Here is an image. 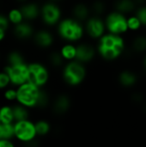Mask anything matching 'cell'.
I'll use <instances>...</instances> for the list:
<instances>
[{
  "instance_id": "cell-1",
  "label": "cell",
  "mask_w": 146,
  "mask_h": 147,
  "mask_svg": "<svg viewBox=\"0 0 146 147\" xmlns=\"http://www.w3.org/2000/svg\"><path fill=\"white\" fill-rule=\"evenodd\" d=\"M125 40L120 34L108 33L99 39L98 53L106 60H114L124 52Z\"/></svg>"
},
{
  "instance_id": "cell-2",
  "label": "cell",
  "mask_w": 146,
  "mask_h": 147,
  "mask_svg": "<svg viewBox=\"0 0 146 147\" xmlns=\"http://www.w3.org/2000/svg\"><path fill=\"white\" fill-rule=\"evenodd\" d=\"M58 31L64 40L74 42L83 38L84 28L76 18H65L59 22Z\"/></svg>"
},
{
  "instance_id": "cell-3",
  "label": "cell",
  "mask_w": 146,
  "mask_h": 147,
  "mask_svg": "<svg viewBox=\"0 0 146 147\" xmlns=\"http://www.w3.org/2000/svg\"><path fill=\"white\" fill-rule=\"evenodd\" d=\"M86 77V69L82 62L74 59L70 61L64 68L63 78L66 84L77 86L83 83Z\"/></svg>"
},
{
  "instance_id": "cell-4",
  "label": "cell",
  "mask_w": 146,
  "mask_h": 147,
  "mask_svg": "<svg viewBox=\"0 0 146 147\" xmlns=\"http://www.w3.org/2000/svg\"><path fill=\"white\" fill-rule=\"evenodd\" d=\"M40 90H41L40 89V87L34 85L28 82H26L19 86L17 90L16 100L25 107H37Z\"/></svg>"
},
{
  "instance_id": "cell-5",
  "label": "cell",
  "mask_w": 146,
  "mask_h": 147,
  "mask_svg": "<svg viewBox=\"0 0 146 147\" xmlns=\"http://www.w3.org/2000/svg\"><path fill=\"white\" fill-rule=\"evenodd\" d=\"M106 29L108 33L115 34H122L128 31L127 18L125 15L119 11H114L108 15L105 20Z\"/></svg>"
},
{
  "instance_id": "cell-6",
  "label": "cell",
  "mask_w": 146,
  "mask_h": 147,
  "mask_svg": "<svg viewBox=\"0 0 146 147\" xmlns=\"http://www.w3.org/2000/svg\"><path fill=\"white\" fill-rule=\"evenodd\" d=\"M49 79V73L47 69L40 63H32L28 65V82L41 87L47 83Z\"/></svg>"
},
{
  "instance_id": "cell-7",
  "label": "cell",
  "mask_w": 146,
  "mask_h": 147,
  "mask_svg": "<svg viewBox=\"0 0 146 147\" xmlns=\"http://www.w3.org/2000/svg\"><path fill=\"white\" fill-rule=\"evenodd\" d=\"M15 136L23 142H31L37 135L35 125L28 120L16 121L15 124Z\"/></svg>"
},
{
  "instance_id": "cell-8",
  "label": "cell",
  "mask_w": 146,
  "mask_h": 147,
  "mask_svg": "<svg viewBox=\"0 0 146 147\" xmlns=\"http://www.w3.org/2000/svg\"><path fill=\"white\" fill-rule=\"evenodd\" d=\"M5 72L9 75L10 82L15 85H22L28 82V65L25 63L11 65H9L5 67Z\"/></svg>"
},
{
  "instance_id": "cell-9",
  "label": "cell",
  "mask_w": 146,
  "mask_h": 147,
  "mask_svg": "<svg viewBox=\"0 0 146 147\" xmlns=\"http://www.w3.org/2000/svg\"><path fill=\"white\" fill-rule=\"evenodd\" d=\"M41 16L44 22L49 26L57 24L61 18V10L56 3H47L41 9Z\"/></svg>"
},
{
  "instance_id": "cell-10",
  "label": "cell",
  "mask_w": 146,
  "mask_h": 147,
  "mask_svg": "<svg viewBox=\"0 0 146 147\" xmlns=\"http://www.w3.org/2000/svg\"><path fill=\"white\" fill-rule=\"evenodd\" d=\"M85 30L91 38L100 39L102 35H104L106 30L105 22L98 16L90 17L86 22Z\"/></svg>"
},
{
  "instance_id": "cell-11",
  "label": "cell",
  "mask_w": 146,
  "mask_h": 147,
  "mask_svg": "<svg viewBox=\"0 0 146 147\" xmlns=\"http://www.w3.org/2000/svg\"><path fill=\"white\" fill-rule=\"evenodd\" d=\"M96 55V50L95 48L89 45V44H80L77 46V56L76 59L82 62V63H87L91 61Z\"/></svg>"
},
{
  "instance_id": "cell-12",
  "label": "cell",
  "mask_w": 146,
  "mask_h": 147,
  "mask_svg": "<svg viewBox=\"0 0 146 147\" xmlns=\"http://www.w3.org/2000/svg\"><path fill=\"white\" fill-rule=\"evenodd\" d=\"M71 107L70 97L66 95H60L57 97L53 104V110L57 115H63L66 113Z\"/></svg>"
},
{
  "instance_id": "cell-13",
  "label": "cell",
  "mask_w": 146,
  "mask_h": 147,
  "mask_svg": "<svg viewBox=\"0 0 146 147\" xmlns=\"http://www.w3.org/2000/svg\"><path fill=\"white\" fill-rule=\"evenodd\" d=\"M34 40L38 46L40 47H49L53 42V37L52 34L46 30H40L36 33L34 36Z\"/></svg>"
},
{
  "instance_id": "cell-14",
  "label": "cell",
  "mask_w": 146,
  "mask_h": 147,
  "mask_svg": "<svg viewBox=\"0 0 146 147\" xmlns=\"http://www.w3.org/2000/svg\"><path fill=\"white\" fill-rule=\"evenodd\" d=\"M34 29L31 25L25 22H20L15 25V34L19 39H28L33 34Z\"/></svg>"
},
{
  "instance_id": "cell-15",
  "label": "cell",
  "mask_w": 146,
  "mask_h": 147,
  "mask_svg": "<svg viewBox=\"0 0 146 147\" xmlns=\"http://www.w3.org/2000/svg\"><path fill=\"white\" fill-rule=\"evenodd\" d=\"M137 76L131 71H123L119 76V81L126 88L133 87L137 83Z\"/></svg>"
},
{
  "instance_id": "cell-16",
  "label": "cell",
  "mask_w": 146,
  "mask_h": 147,
  "mask_svg": "<svg viewBox=\"0 0 146 147\" xmlns=\"http://www.w3.org/2000/svg\"><path fill=\"white\" fill-rule=\"evenodd\" d=\"M23 17L28 20H34L37 18L40 14V9L35 3H28L21 8Z\"/></svg>"
},
{
  "instance_id": "cell-17",
  "label": "cell",
  "mask_w": 146,
  "mask_h": 147,
  "mask_svg": "<svg viewBox=\"0 0 146 147\" xmlns=\"http://www.w3.org/2000/svg\"><path fill=\"white\" fill-rule=\"evenodd\" d=\"M90 9L83 3H78L73 8V16L78 21H84L89 19Z\"/></svg>"
},
{
  "instance_id": "cell-18",
  "label": "cell",
  "mask_w": 146,
  "mask_h": 147,
  "mask_svg": "<svg viewBox=\"0 0 146 147\" xmlns=\"http://www.w3.org/2000/svg\"><path fill=\"white\" fill-rule=\"evenodd\" d=\"M136 3L134 0H118L115 3L116 10L123 14L131 13L135 9Z\"/></svg>"
},
{
  "instance_id": "cell-19",
  "label": "cell",
  "mask_w": 146,
  "mask_h": 147,
  "mask_svg": "<svg viewBox=\"0 0 146 147\" xmlns=\"http://www.w3.org/2000/svg\"><path fill=\"white\" fill-rule=\"evenodd\" d=\"M60 53L65 60H74L77 56V47L71 44H66L61 48Z\"/></svg>"
},
{
  "instance_id": "cell-20",
  "label": "cell",
  "mask_w": 146,
  "mask_h": 147,
  "mask_svg": "<svg viewBox=\"0 0 146 147\" xmlns=\"http://www.w3.org/2000/svg\"><path fill=\"white\" fill-rule=\"evenodd\" d=\"M1 139H10L15 135V127L11 123H0Z\"/></svg>"
},
{
  "instance_id": "cell-21",
  "label": "cell",
  "mask_w": 146,
  "mask_h": 147,
  "mask_svg": "<svg viewBox=\"0 0 146 147\" xmlns=\"http://www.w3.org/2000/svg\"><path fill=\"white\" fill-rule=\"evenodd\" d=\"M14 120L12 108L6 106L0 109V123H11Z\"/></svg>"
},
{
  "instance_id": "cell-22",
  "label": "cell",
  "mask_w": 146,
  "mask_h": 147,
  "mask_svg": "<svg viewBox=\"0 0 146 147\" xmlns=\"http://www.w3.org/2000/svg\"><path fill=\"white\" fill-rule=\"evenodd\" d=\"M13 109V115H14V119L16 121H24V120H28V110L25 109V106H15L14 108H12Z\"/></svg>"
},
{
  "instance_id": "cell-23",
  "label": "cell",
  "mask_w": 146,
  "mask_h": 147,
  "mask_svg": "<svg viewBox=\"0 0 146 147\" xmlns=\"http://www.w3.org/2000/svg\"><path fill=\"white\" fill-rule=\"evenodd\" d=\"M133 49L138 53H142L146 50V37L140 35L134 39L133 42Z\"/></svg>"
},
{
  "instance_id": "cell-24",
  "label": "cell",
  "mask_w": 146,
  "mask_h": 147,
  "mask_svg": "<svg viewBox=\"0 0 146 147\" xmlns=\"http://www.w3.org/2000/svg\"><path fill=\"white\" fill-rule=\"evenodd\" d=\"M34 125H35V129H36L37 135L45 136L50 131V125L46 121H40L36 122Z\"/></svg>"
},
{
  "instance_id": "cell-25",
  "label": "cell",
  "mask_w": 146,
  "mask_h": 147,
  "mask_svg": "<svg viewBox=\"0 0 146 147\" xmlns=\"http://www.w3.org/2000/svg\"><path fill=\"white\" fill-rule=\"evenodd\" d=\"M23 18L24 17H23V15H22L21 9H11L9 13V20L15 25L22 22Z\"/></svg>"
},
{
  "instance_id": "cell-26",
  "label": "cell",
  "mask_w": 146,
  "mask_h": 147,
  "mask_svg": "<svg viewBox=\"0 0 146 147\" xmlns=\"http://www.w3.org/2000/svg\"><path fill=\"white\" fill-rule=\"evenodd\" d=\"M8 62H9V65H11L25 63L22 55L20 53H18V52H12V53H10L9 54V57H8Z\"/></svg>"
},
{
  "instance_id": "cell-27",
  "label": "cell",
  "mask_w": 146,
  "mask_h": 147,
  "mask_svg": "<svg viewBox=\"0 0 146 147\" xmlns=\"http://www.w3.org/2000/svg\"><path fill=\"white\" fill-rule=\"evenodd\" d=\"M50 62L51 64L55 66V67H59L61 66L63 64H64V60H65L64 59V57L62 56L61 53H57V52H54V53H52L51 55H50Z\"/></svg>"
},
{
  "instance_id": "cell-28",
  "label": "cell",
  "mask_w": 146,
  "mask_h": 147,
  "mask_svg": "<svg viewBox=\"0 0 146 147\" xmlns=\"http://www.w3.org/2000/svg\"><path fill=\"white\" fill-rule=\"evenodd\" d=\"M127 24H128V28L133 31H136V30L139 29L142 26V23L137 16H131V17L127 18Z\"/></svg>"
},
{
  "instance_id": "cell-29",
  "label": "cell",
  "mask_w": 146,
  "mask_h": 147,
  "mask_svg": "<svg viewBox=\"0 0 146 147\" xmlns=\"http://www.w3.org/2000/svg\"><path fill=\"white\" fill-rule=\"evenodd\" d=\"M48 102H49L48 95L45 91L40 90V96H39L38 102H37V107H39V108H45V107L47 106Z\"/></svg>"
},
{
  "instance_id": "cell-30",
  "label": "cell",
  "mask_w": 146,
  "mask_h": 147,
  "mask_svg": "<svg viewBox=\"0 0 146 147\" xmlns=\"http://www.w3.org/2000/svg\"><path fill=\"white\" fill-rule=\"evenodd\" d=\"M91 10L96 14L97 16L98 15H102L104 10H105V5L103 4L102 2H100V1H97V2H95L91 7Z\"/></svg>"
},
{
  "instance_id": "cell-31",
  "label": "cell",
  "mask_w": 146,
  "mask_h": 147,
  "mask_svg": "<svg viewBox=\"0 0 146 147\" xmlns=\"http://www.w3.org/2000/svg\"><path fill=\"white\" fill-rule=\"evenodd\" d=\"M10 83V78L9 75L4 72H0V89H3Z\"/></svg>"
},
{
  "instance_id": "cell-32",
  "label": "cell",
  "mask_w": 146,
  "mask_h": 147,
  "mask_svg": "<svg viewBox=\"0 0 146 147\" xmlns=\"http://www.w3.org/2000/svg\"><path fill=\"white\" fill-rule=\"evenodd\" d=\"M139 18V20H140V22H141V23H142V25H144V26H146V7H141V8H139V9H138V11H137V15H136Z\"/></svg>"
},
{
  "instance_id": "cell-33",
  "label": "cell",
  "mask_w": 146,
  "mask_h": 147,
  "mask_svg": "<svg viewBox=\"0 0 146 147\" xmlns=\"http://www.w3.org/2000/svg\"><path fill=\"white\" fill-rule=\"evenodd\" d=\"M4 96L9 101H13L17 98V90H8L4 93Z\"/></svg>"
},
{
  "instance_id": "cell-34",
  "label": "cell",
  "mask_w": 146,
  "mask_h": 147,
  "mask_svg": "<svg viewBox=\"0 0 146 147\" xmlns=\"http://www.w3.org/2000/svg\"><path fill=\"white\" fill-rule=\"evenodd\" d=\"M9 21V20H8L4 16L0 15V28L5 31V30L8 28Z\"/></svg>"
},
{
  "instance_id": "cell-35",
  "label": "cell",
  "mask_w": 146,
  "mask_h": 147,
  "mask_svg": "<svg viewBox=\"0 0 146 147\" xmlns=\"http://www.w3.org/2000/svg\"><path fill=\"white\" fill-rule=\"evenodd\" d=\"M13 143H11L7 139H1L0 140V147H13Z\"/></svg>"
},
{
  "instance_id": "cell-36",
  "label": "cell",
  "mask_w": 146,
  "mask_h": 147,
  "mask_svg": "<svg viewBox=\"0 0 146 147\" xmlns=\"http://www.w3.org/2000/svg\"><path fill=\"white\" fill-rule=\"evenodd\" d=\"M4 34H5V31L0 28V40H2L3 39V37H4Z\"/></svg>"
},
{
  "instance_id": "cell-37",
  "label": "cell",
  "mask_w": 146,
  "mask_h": 147,
  "mask_svg": "<svg viewBox=\"0 0 146 147\" xmlns=\"http://www.w3.org/2000/svg\"><path fill=\"white\" fill-rule=\"evenodd\" d=\"M59 1H61V0H51V2H52V3H57V2H59Z\"/></svg>"
},
{
  "instance_id": "cell-38",
  "label": "cell",
  "mask_w": 146,
  "mask_h": 147,
  "mask_svg": "<svg viewBox=\"0 0 146 147\" xmlns=\"http://www.w3.org/2000/svg\"><path fill=\"white\" fill-rule=\"evenodd\" d=\"M144 65H145V67L146 68V57L145 58V60H144Z\"/></svg>"
},
{
  "instance_id": "cell-39",
  "label": "cell",
  "mask_w": 146,
  "mask_h": 147,
  "mask_svg": "<svg viewBox=\"0 0 146 147\" xmlns=\"http://www.w3.org/2000/svg\"><path fill=\"white\" fill-rule=\"evenodd\" d=\"M145 112H146V103H145Z\"/></svg>"
},
{
  "instance_id": "cell-40",
  "label": "cell",
  "mask_w": 146,
  "mask_h": 147,
  "mask_svg": "<svg viewBox=\"0 0 146 147\" xmlns=\"http://www.w3.org/2000/svg\"><path fill=\"white\" fill-rule=\"evenodd\" d=\"M0 140H1V134H0Z\"/></svg>"
}]
</instances>
